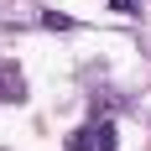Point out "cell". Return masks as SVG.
I'll list each match as a JSON object with an SVG mask.
<instances>
[{
	"instance_id": "7a4b0ae2",
	"label": "cell",
	"mask_w": 151,
	"mask_h": 151,
	"mask_svg": "<svg viewBox=\"0 0 151 151\" xmlns=\"http://www.w3.org/2000/svg\"><path fill=\"white\" fill-rule=\"evenodd\" d=\"M94 146H99V130H94V125H83V130L68 141V151H94Z\"/></svg>"
},
{
	"instance_id": "6da1fadb",
	"label": "cell",
	"mask_w": 151,
	"mask_h": 151,
	"mask_svg": "<svg viewBox=\"0 0 151 151\" xmlns=\"http://www.w3.org/2000/svg\"><path fill=\"white\" fill-rule=\"evenodd\" d=\"M0 99H5V104H11V99H26V94H21V78L5 73V68H0Z\"/></svg>"
},
{
	"instance_id": "3957f363",
	"label": "cell",
	"mask_w": 151,
	"mask_h": 151,
	"mask_svg": "<svg viewBox=\"0 0 151 151\" xmlns=\"http://www.w3.org/2000/svg\"><path fill=\"white\" fill-rule=\"evenodd\" d=\"M99 151H115V125H109V120L99 125Z\"/></svg>"
}]
</instances>
